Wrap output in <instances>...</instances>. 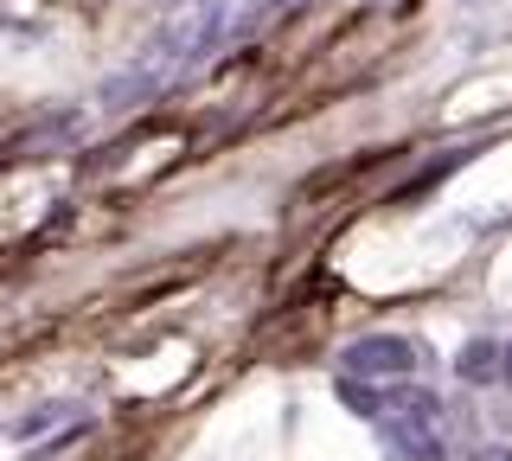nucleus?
I'll list each match as a JSON object with an SVG mask.
<instances>
[{
  "instance_id": "1",
  "label": "nucleus",
  "mask_w": 512,
  "mask_h": 461,
  "mask_svg": "<svg viewBox=\"0 0 512 461\" xmlns=\"http://www.w3.org/2000/svg\"><path fill=\"white\" fill-rule=\"evenodd\" d=\"M378 449L391 461H442V404L423 385H384L378 391Z\"/></svg>"
},
{
  "instance_id": "2",
  "label": "nucleus",
  "mask_w": 512,
  "mask_h": 461,
  "mask_svg": "<svg viewBox=\"0 0 512 461\" xmlns=\"http://www.w3.org/2000/svg\"><path fill=\"white\" fill-rule=\"evenodd\" d=\"M416 365V346L404 333H365V340L346 346V378H359V385H404Z\"/></svg>"
},
{
  "instance_id": "7",
  "label": "nucleus",
  "mask_w": 512,
  "mask_h": 461,
  "mask_svg": "<svg viewBox=\"0 0 512 461\" xmlns=\"http://www.w3.org/2000/svg\"><path fill=\"white\" fill-rule=\"evenodd\" d=\"M468 461H512V449H500V442H487V449H474Z\"/></svg>"
},
{
  "instance_id": "4",
  "label": "nucleus",
  "mask_w": 512,
  "mask_h": 461,
  "mask_svg": "<svg viewBox=\"0 0 512 461\" xmlns=\"http://www.w3.org/2000/svg\"><path fill=\"white\" fill-rule=\"evenodd\" d=\"M455 372L468 378V385H493V378H500V340H468L455 353Z\"/></svg>"
},
{
  "instance_id": "6",
  "label": "nucleus",
  "mask_w": 512,
  "mask_h": 461,
  "mask_svg": "<svg viewBox=\"0 0 512 461\" xmlns=\"http://www.w3.org/2000/svg\"><path fill=\"white\" fill-rule=\"evenodd\" d=\"M58 417H64V404H45V410H32V417L20 423V436H39V429H45V423H58Z\"/></svg>"
},
{
  "instance_id": "5",
  "label": "nucleus",
  "mask_w": 512,
  "mask_h": 461,
  "mask_svg": "<svg viewBox=\"0 0 512 461\" xmlns=\"http://www.w3.org/2000/svg\"><path fill=\"white\" fill-rule=\"evenodd\" d=\"M295 7H308V0H250L244 20H250V26H263V20H276V13H295Z\"/></svg>"
},
{
  "instance_id": "8",
  "label": "nucleus",
  "mask_w": 512,
  "mask_h": 461,
  "mask_svg": "<svg viewBox=\"0 0 512 461\" xmlns=\"http://www.w3.org/2000/svg\"><path fill=\"white\" fill-rule=\"evenodd\" d=\"M500 385H512V340L500 346Z\"/></svg>"
},
{
  "instance_id": "3",
  "label": "nucleus",
  "mask_w": 512,
  "mask_h": 461,
  "mask_svg": "<svg viewBox=\"0 0 512 461\" xmlns=\"http://www.w3.org/2000/svg\"><path fill=\"white\" fill-rule=\"evenodd\" d=\"M160 84H167V77H160L154 65H141V71H116V77L103 84V109H135V103H148Z\"/></svg>"
}]
</instances>
